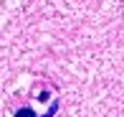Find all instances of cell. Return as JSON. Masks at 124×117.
Returning a JSON list of instances; mask_svg holds the SVG:
<instances>
[{"label": "cell", "instance_id": "obj_1", "mask_svg": "<svg viewBox=\"0 0 124 117\" xmlns=\"http://www.w3.org/2000/svg\"><path fill=\"white\" fill-rule=\"evenodd\" d=\"M15 117H36V115H33V112H31V109H20V112H18V115H15Z\"/></svg>", "mask_w": 124, "mask_h": 117}]
</instances>
